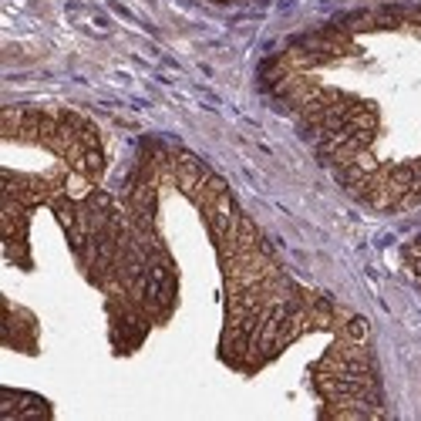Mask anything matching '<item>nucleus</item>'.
<instances>
[{"label": "nucleus", "mask_w": 421, "mask_h": 421, "mask_svg": "<svg viewBox=\"0 0 421 421\" xmlns=\"http://www.w3.org/2000/svg\"><path fill=\"white\" fill-rule=\"evenodd\" d=\"M348 340H354V344H364V337H367V320L364 317H350L348 324H344V334Z\"/></svg>", "instance_id": "1"}]
</instances>
